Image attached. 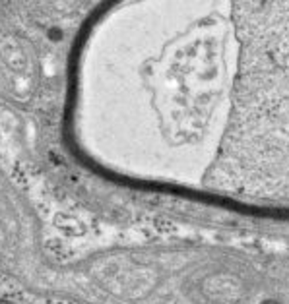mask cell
<instances>
[{"label": "cell", "instance_id": "obj_1", "mask_svg": "<svg viewBox=\"0 0 289 304\" xmlns=\"http://www.w3.org/2000/svg\"><path fill=\"white\" fill-rule=\"evenodd\" d=\"M146 72L180 178L171 194L289 215V0H138Z\"/></svg>", "mask_w": 289, "mask_h": 304}, {"label": "cell", "instance_id": "obj_2", "mask_svg": "<svg viewBox=\"0 0 289 304\" xmlns=\"http://www.w3.org/2000/svg\"><path fill=\"white\" fill-rule=\"evenodd\" d=\"M72 23L58 0H0V103L41 113L70 83Z\"/></svg>", "mask_w": 289, "mask_h": 304}]
</instances>
